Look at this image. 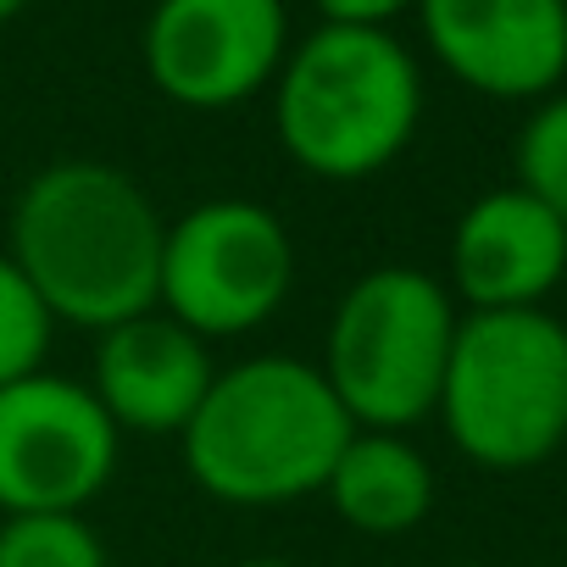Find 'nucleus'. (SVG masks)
Returning <instances> with one entry per match:
<instances>
[{"mask_svg":"<svg viewBox=\"0 0 567 567\" xmlns=\"http://www.w3.org/2000/svg\"><path fill=\"white\" fill-rule=\"evenodd\" d=\"M567 278V228L523 184L478 195L451 228V301L462 312H523Z\"/></svg>","mask_w":567,"mask_h":567,"instance_id":"obj_10","label":"nucleus"},{"mask_svg":"<svg viewBox=\"0 0 567 567\" xmlns=\"http://www.w3.org/2000/svg\"><path fill=\"white\" fill-rule=\"evenodd\" d=\"M217 379L212 346L173 323L162 307L140 312L95 340L90 390L117 434H184Z\"/></svg>","mask_w":567,"mask_h":567,"instance_id":"obj_11","label":"nucleus"},{"mask_svg":"<svg viewBox=\"0 0 567 567\" xmlns=\"http://www.w3.org/2000/svg\"><path fill=\"white\" fill-rule=\"evenodd\" d=\"M318 495L346 528L368 539H401L434 512V467L406 434L357 429Z\"/></svg>","mask_w":567,"mask_h":567,"instance_id":"obj_12","label":"nucleus"},{"mask_svg":"<svg viewBox=\"0 0 567 567\" xmlns=\"http://www.w3.org/2000/svg\"><path fill=\"white\" fill-rule=\"evenodd\" d=\"M234 567H301V561H284V556H250V561H234Z\"/></svg>","mask_w":567,"mask_h":567,"instance_id":"obj_17","label":"nucleus"},{"mask_svg":"<svg viewBox=\"0 0 567 567\" xmlns=\"http://www.w3.org/2000/svg\"><path fill=\"white\" fill-rule=\"evenodd\" d=\"M167 217L112 162H51L12 206L7 256L40 290L45 312L73 329H117L156 312Z\"/></svg>","mask_w":567,"mask_h":567,"instance_id":"obj_1","label":"nucleus"},{"mask_svg":"<svg viewBox=\"0 0 567 567\" xmlns=\"http://www.w3.org/2000/svg\"><path fill=\"white\" fill-rule=\"evenodd\" d=\"M296 290V239L284 217L245 195H217L167 223L156 307L189 334L239 340L278 318Z\"/></svg>","mask_w":567,"mask_h":567,"instance_id":"obj_6","label":"nucleus"},{"mask_svg":"<svg viewBox=\"0 0 567 567\" xmlns=\"http://www.w3.org/2000/svg\"><path fill=\"white\" fill-rule=\"evenodd\" d=\"M284 56V0H156L145 23V73L173 106L189 112H228L261 95Z\"/></svg>","mask_w":567,"mask_h":567,"instance_id":"obj_8","label":"nucleus"},{"mask_svg":"<svg viewBox=\"0 0 567 567\" xmlns=\"http://www.w3.org/2000/svg\"><path fill=\"white\" fill-rule=\"evenodd\" d=\"M123 434L90 384L29 373L0 384V512H84L117 473Z\"/></svg>","mask_w":567,"mask_h":567,"instance_id":"obj_7","label":"nucleus"},{"mask_svg":"<svg viewBox=\"0 0 567 567\" xmlns=\"http://www.w3.org/2000/svg\"><path fill=\"white\" fill-rule=\"evenodd\" d=\"M434 417L489 473L556 456L567 445V323L545 307L462 312Z\"/></svg>","mask_w":567,"mask_h":567,"instance_id":"obj_4","label":"nucleus"},{"mask_svg":"<svg viewBox=\"0 0 567 567\" xmlns=\"http://www.w3.org/2000/svg\"><path fill=\"white\" fill-rule=\"evenodd\" d=\"M56 318L45 312L40 290L23 278V267L0 250V384H18L45 368Z\"/></svg>","mask_w":567,"mask_h":567,"instance_id":"obj_14","label":"nucleus"},{"mask_svg":"<svg viewBox=\"0 0 567 567\" xmlns=\"http://www.w3.org/2000/svg\"><path fill=\"white\" fill-rule=\"evenodd\" d=\"M23 7H29V0H0V23H12Z\"/></svg>","mask_w":567,"mask_h":567,"instance_id":"obj_18","label":"nucleus"},{"mask_svg":"<svg viewBox=\"0 0 567 567\" xmlns=\"http://www.w3.org/2000/svg\"><path fill=\"white\" fill-rule=\"evenodd\" d=\"M456 323L462 307L434 272L406 261L373 267L334 301L318 373L357 429L406 434L440 406Z\"/></svg>","mask_w":567,"mask_h":567,"instance_id":"obj_5","label":"nucleus"},{"mask_svg":"<svg viewBox=\"0 0 567 567\" xmlns=\"http://www.w3.org/2000/svg\"><path fill=\"white\" fill-rule=\"evenodd\" d=\"M512 167H517V184L539 206H550L567 228V95H545L534 106V117L517 134Z\"/></svg>","mask_w":567,"mask_h":567,"instance_id":"obj_15","label":"nucleus"},{"mask_svg":"<svg viewBox=\"0 0 567 567\" xmlns=\"http://www.w3.org/2000/svg\"><path fill=\"white\" fill-rule=\"evenodd\" d=\"M440 68L489 101H545L567 79V0H417Z\"/></svg>","mask_w":567,"mask_h":567,"instance_id":"obj_9","label":"nucleus"},{"mask_svg":"<svg viewBox=\"0 0 567 567\" xmlns=\"http://www.w3.org/2000/svg\"><path fill=\"white\" fill-rule=\"evenodd\" d=\"M423 123V73L390 29H312L272 79V128L301 173L362 184Z\"/></svg>","mask_w":567,"mask_h":567,"instance_id":"obj_3","label":"nucleus"},{"mask_svg":"<svg viewBox=\"0 0 567 567\" xmlns=\"http://www.w3.org/2000/svg\"><path fill=\"white\" fill-rule=\"evenodd\" d=\"M357 434L318 362L245 357L217 368L206 401L184 423V467L223 506H290L323 489L340 445Z\"/></svg>","mask_w":567,"mask_h":567,"instance_id":"obj_2","label":"nucleus"},{"mask_svg":"<svg viewBox=\"0 0 567 567\" xmlns=\"http://www.w3.org/2000/svg\"><path fill=\"white\" fill-rule=\"evenodd\" d=\"M417 0H318L323 23H340V29H390V18H401Z\"/></svg>","mask_w":567,"mask_h":567,"instance_id":"obj_16","label":"nucleus"},{"mask_svg":"<svg viewBox=\"0 0 567 567\" xmlns=\"http://www.w3.org/2000/svg\"><path fill=\"white\" fill-rule=\"evenodd\" d=\"M0 567H112L84 512L0 517Z\"/></svg>","mask_w":567,"mask_h":567,"instance_id":"obj_13","label":"nucleus"}]
</instances>
